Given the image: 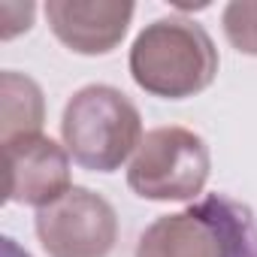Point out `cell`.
I'll return each mask as SVG.
<instances>
[{
    "label": "cell",
    "mask_w": 257,
    "mask_h": 257,
    "mask_svg": "<svg viewBox=\"0 0 257 257\" xmlns=\"http://www.w3.org/2000/svg\"><path fill=\"white\" fill-rule=\"evenodd\" d=\"M34 224L49 257H109L118 239V215L109 200L79 185L37 209Z\"/></svg>",
    "instance_id": "4"
},
{
    "label": "cell",
    "mask_w": 257,
    "mask_h": 257,
    "mask_svg": "<svg viewBox=\"0 0 257 257\" xmlns=\"http://www.w3.org/2000/svg\"><path fill=\"white\" fill-rule=\"evenodd\" d=\"M212 158L200 134L188 127H155L140 143L127 167V185L143 200H194L209 179Z\"/></svg>",
    "instance_id": "3"
},
{
    "label": "cell",
    "mask_w": 257,
    "mask_h": 257,
    "mask_svg": "<svg viewBox=\"0 0 257 257\" xmlns=\"http://www.w3.org/2000/svg\"><path fill=\"white\" fill-rule=\"evenodd\" d=\"M70 158L91 173H115L143 143V115L134 100L112 85L79 88L61 118Z\"/></svg>",
    "instance_id": "2"
},
{
    "label": "cell",
    "mask_w": 257,
    "mask_h": 257,
    "mask_svg": "<svg viewBox=\"0 0 257 257\" xmlns=\"http://www.w3.org/2000/svg\"><path fill=\"white\" fill-rule=\"evenodd\" d=\"M224 34L242 55H257V0H242L224 10Z\"/></svg>",
    "instance_id": "9"
},
{
    "label": "cell",
    "mask_w": 257,
    "mask_h": 257,
    "mask_svg": "<svg viewBox=\"0 0 257 257\" xmlns=\"http://www.w3.org/2000/svg\"><path fill=\"white\" fill-rule=\"evenodd\" d=\"M137 7L127 0H49L52 34L76 55H109L131 28Z\"/></svg>",
    "instance_id": "6"
},
{
    "label": "cell",
    "mask_w": 257,
    "mask_h": 257,
    "mask_svg": "<svg viewBox=\"0 0 257 257\" xmlns=\"http://www.w3.org/2000/svg\"><path fill=\"white\" fill-rule=\"evenodd\" d=\"M137 257H233V230L209 206L161 215L143 230Z\"/></svg>",
    "instance_id": "7"
},
{
    "label": "cell",
    "mask_w": 257,
    "mask_h": 257,
    "mask_svg": "<svg viewBox=\"0 0 257 257\" xmlns=\"http://www.w3.org/2000/svg\"><path fill=\"white\" fill-rule=\"evenodd\" d=\"M46 118L43 91L31 76L7 70L0 76V143L40 134Z\"/></svg>",
    "instance_id": "8"
},
{
    "label": "cell",
    "mask_w": 257,
    "mask_h": 257,
    "mask_svg": "<svg viewBox=\"0 0 257 257\" xmlns=\"http://www.w3.org/2000/svg\"><path fill=\"white\" fill-rule=\"evenodd\" d=\"M4 257H31V254H25L13 239H4Z\"/></svg>",
    "instance_id": "10"
},
{
    "label": "cell",
    "mask_w": 257,
    "mask_h": 257,
    "mask_svg": "<svg viewBox=\"0 0 257 257\" xmlns=\"http://www.w3.org/2000/svg\"><path fill=\"white\" fill-rule=\"evenodd\" d=\"M7 152V200L22 206H49L70 185V152L52 137L31 134L4 143Z\"/></svg>",
    "instance_id": "5"
},
{
    "label": "cell",
    "mask_w": 257,
    "mask_h": 257,
    "mask_svg": "<svg viewBox=\"0 0 257 257\" xmlns=\"http://www.w3.org/2000/svg\"><path fill=\"white\" fill-rule=\"evenodd\" d=\"M134 82L164 100H188L218 76V49L203 25L170 16L146 25L127 58Z\"/></svg>",
    "instance_id": "1"
}]
</instances>
